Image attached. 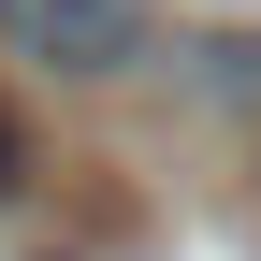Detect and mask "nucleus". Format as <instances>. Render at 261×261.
<instances>
[{
	"mask_svg": "<svg viewBox=\"0 0 261 261\" xmlns=\"http://www.w3.org/2000/svg\"><path fill=\"white\" fill-rule=\"evenodd\" d=\"M0 58L58 87H102V73H145L160 58V0H0Z\"/></svg>",
	"mask_w": 261,
	"mask_h": 261,
	"instance_id": "obj_1",
	"label": "nucleus"
},
{
	"mask_svg": "<svg viewBox=\"0 0 261 261\" xmlns=\"http://www.w3.org/2000/svg\"><path fill=\"white\" fill-rule=\"evenodd\" d=\"M203 102H218V116H261V29L203 44Z\"/></svg>",
	"mask_w": 261,
	"mask_h": 261,
	"instance_id": "obj_2",
	"label": "nucleus"
},
{
	"mask_svg": "<svg viewBox=\"0 0 261 261\" xmlns=\"http://www.w3.org/2000/svg\"><path fill=\"white\" fill-rule=\"evenodd\" d=\"M15 174H29V130H15V116H0V189H15Z\"/></svg>",
	"mask_w": 261,
	"mask_h": 261,
	"instance_id": "obj_3",
	"label": "nucleus"
},
{
	"mask_svg": "<svg viewBox=\"0 0 261 261\" xmlns=\"http://www.w3.org/2000/svg\"><path fill=\"white\" fill-rule=\"evenodd\" d=\"M232 15H247V0H232Z\"/></svg>",
	"mask_w": 261,
	"mask_h": 261,
	"instance_id": "obj_4",
	"label": "nucleus"
}]
</instances>
